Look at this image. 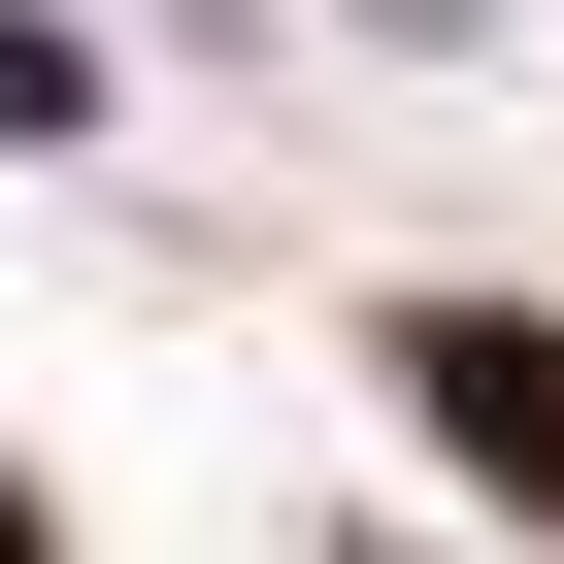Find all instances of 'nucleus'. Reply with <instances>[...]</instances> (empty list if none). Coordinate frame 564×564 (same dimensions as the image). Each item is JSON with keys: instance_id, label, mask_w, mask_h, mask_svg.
Returning <instances> with one entry per match:
<instances>
[{"instance_id": "1", "label": "nucleus", "mask_w": 564, "mask_h": 564, "mask_svg": "<svg viewBox=\"0 0 564 564\" xmlns=\"http://www.w3.org/2000/svg\"><path fill=\"white\" fill-rule=\"evenodd\" d=\"M399 399H432V465H465V498H531V531H564V333H531V300H399Z\"/></svg>"}, {"instance_id": "2", "label": "nucleus", "mask_w": 564, "mask_h": 564, "mask_svg": "<svg viewBox=\"0 0 564 564\" xmlns=\"http://www.w3.org/2000/svg\"><path fill=\"white\" fill-rule=\"evenodd\" d=\"M0 133H100V67H67V34H34V0H0Z\"/></svg>"}, {"instance_id": "3", "label": "nucleus", "mask_w": 564, "mask_h": 564, "mask_svg": "<svg viewBox=\"0 0 564 564\" xmlns=\"http://www.w3.org/2000/svg\"><path fill=\"white\" fill-rule=\"evenodd\" d=\"M0 564H67V531H34V498H0Z\"/></svg>"}]
</instances>
